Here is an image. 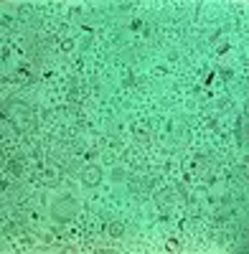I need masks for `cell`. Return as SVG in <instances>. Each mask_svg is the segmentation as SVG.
<instances>
[{
  "instance_id": "obj_1",
  "label": "cell",
  "mask_w": 249,
  "mask_h": 254,
  "mask_svg": "<svg viewBox=\"0 0 249 254\" xmlns=\"http://www.w3.org/2000/svg\"><path fill=\"white\" fill-rule=\"evenodd\" d=\"M112 234H115V236L122 234V226H120V224H112Z\"/></svg>"
}]
</instances>
